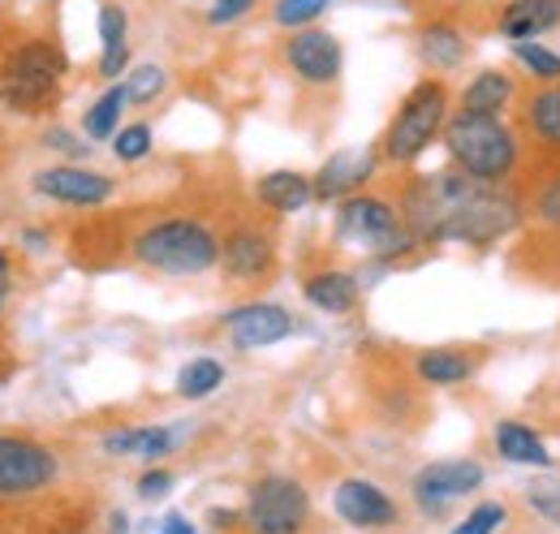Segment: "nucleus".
Returning a JSON list of instances; mask_svg holds the SVG:
<instances>
[{
	"mask_svg": "<svg viewBox=\"0 0 560 534\" xmlns=\"http://www.w3.org/2000/svg\"><path fill=\"white\" fill-rule=\"evenodd\" d=\"M440 142L448 151V164H457L475 182H488V186H513L517 182V169H522V134H517V126H509L504 117L457 108L448 117Z\"/></svg>",
	"mask_w": 560,
	"mask_h": 534,
	"instance_id": "obj_1",
	"label": "nucleus"
},
{
	"mask_svg": "<svg viewBox=\"0 0 560 534\" xmlns=\"http://www.w3.org/2000/svg\"><path fill=\"white\" fill-rule=\"evenodd\" d=\"M130 255L164 276H203L220 264V233L199 216H164L130 237Z\"/></svg>",
	"mask_w": 560,
	"mask_h": 534,
	"instance_id": "obj_2",
	"label": "nucleus"
},
{
	"mask_svg": "<svg viewBox=\"0 0 560 534\" xmlns=\"http://www.w3.org/2000/svg\"><path fill=\"white\" fill-rule=\"evenodd\" d=\"M448 117H453V95H448L444 78H422L397 104L388 130L380 138V155L388 164H401V169L415 164L435 138H444Z\"/></svg>",
	"mask_w": 560,
	"mask_h": 534,
	"instance_id": "obj_3",
	"label": "nucleus"
},
{
	"mask_svg": "<svg viewBox=\"0 0 560 534\" xmlns=\"http://www.w3.org/2000/svg\"><path fill=\"white\" fill-rule=\"evenodd\" d=\"M337 242L366 251L371 259H401L415 246H422L401 220V207L388 202L384 195H350L337 207Z\"/></svg>",
	"mask_w": 560,
	"mask_h": 534,
	"instance_id": "obj_4",
	"label": "nucleus"
},
{
	"mask_svg": "<svg viewBox=\"0 0 560 534\" xmlns=\"http://www.w3.org/2000/svg\"><path fill=\"white\" fill-rule=\"evenodd\" d=\"M66 53L52 39H26L13 48V57L4 61L0 78V104L18 108V113H44L57 100V86L66 78Z\"/></svg>",
	"mask_w": 560,
	"mask_h": 534,
	"instance_id": "obj_5",
	"label": "nucleus"
},
{
	"mask_svg": "<svg viewBox=\"0 0 560 534\" xmlns=\"http://www.w3.org/2000/svg\"><path fill=\"white\" fill-rule=\"evenodd\" d=\"M311 522V496L298 478L289 474H264L250 496H246V513L242 526L246 534H302Z\"/></svg>",
	"mask_w": 560,
	"mask_h": 534,
	"instance_id": "obj_6",
	"label": "nucleus"
},
{
	"mask_svg": "<svg viewBox=\"0 0 560 534\" xmlns=\"http://www.w3.org/2000/svg\"><path fill=\"white\" fill-rule=\"evenodd\" d=\"M57 474H61V462L48 444L0 431V500H31L48 491Z\"/></svg>",
	"mask_w": 560,
	"mask_h": 534,
	"instance_id": "obj_7",
	"label": "nucleus"
},
{
	"mask_svg": "<svg viewBox=\"0 0 560 534\" xmlns=\"http://www.w3.org/2000/svg\"><path fill=\"white\" fill-rule=\"evenodd\" d=\"M488 483V469L475 457H444V462H431L415 474L410 491H415V504H419L427 518H440L453 500L479 491Z\"/></svg>",
	"mask_w": 560,
	"mask_h": 534,
	"instance_id": "obj_8",
	"label": "nucleus"
},
{
	"mask_svg": "<svg viewBox=\"0 0 560 534\" xmlns=\"http://www.w3.org/2000/svg\"><path fill=\"white\" fill-rule=\"evenodd\" d=\"M280 57H284L289 73H293L298 82H306V86H332V82L341 78V69H346V48H341V39H337L332 31H324V26L289 31Z\"/></svg>",
	"mask_w": 560,
	"mask_h": 534,
	"instance_id": "obj_9",
	"label": "nucleus"
},
{
	"mask_svg": "<svg viewBox=\"0 0 560 534\" xmlns=\"http://www.w3.org/2000/svg\"><path fill=\"white\" fill-rule=\"evenodd\" d=\"M220 267L229 280H268V271L277 267V233L246 220V224H233L224 237H220Z\"/></svg>",
	"mask_w": 560,
	"mask_h": 534,
	"instance_id": "obj_10",
	"label": "nucleus"
},
{
	"mask_svg": "<svg viewBox=\"0 0 560 534\" xmlns=\"http://www.w3.org/2000/svg\"><path fill=\"white\" fill-rule=\"evenodd\" d=\"M35 195L52 202H66V207H104V202L117 195V182L95 173V169H82V164H52V169H39L31 177Z\"/></svg>",
	"mask_w": 560,
	"mask_h": 534,
	"instance_id": "obj_11",
	"label": "nucleus"
},
{
	"mask_svg": "<svg viewBox=\"0 0 560 534\" xmlns=\"http://www.w3.org/2000/svg\"><path fill=\"white\" fill-rule=\"evenodd\" d=\"M332 509L346 526H358V531H388L401 518L393 496L384 487H375L371 478H341L332 491Z\"/></svg>",
	"mask_w": 560,
	"mask_h": 534,
	"instance_id": "obj_12",
	"label": "nucleus"
},
{
	"mask_svg": "<svg viewBox=\"0 0 560 534\" xmlns=\"http://www.w3.org/2000/svg\"><path fill=\"white\" fill-rule=\"evenodd\" d=\"M375 169H380V151H375V147H346V151L328 155L324 169L311 177V182H315V199L341 202V199H350V195H362V190L371 186Z\"/></svg>",
	"mask_w": 560,
	"mask_h": 534,
	"instance_id": "obj_13",
	"label": "nucleus"
},
{
	"mask_svg": "<svg viewBox=\"0 0 560 534\" xmlns=\"http://www.w3.org/2000/svg\"><path fill=\"white\" fill-rule=\"evenodd\" d=\"M517 134L539 147V155L560 160V82H535L517 100Z\"/></svg>",
	"mask_w": 560,
	"mask_h": 534,
	"instance_id": "obj_14",
	"label": "nucleus"
},
{
	"mask_svg": "<svg viewBox=\"0 0 560 534\" xmlns=\"http://www.w3.org/2000/svg\"><path fill=\"white\" fill-rule=\"evenodd\" d=\"M220 328L237 349H268L293 333V315L277 302H246V306H233L220 320Z\"/></svg>",
	"mask_w": 560,
	"mask_h": 534,
	"instance_id": "obj_15",
	"label": "nucleus"
},
{
	"mask_svg": "<svg viewBox=\"0 0 560 534\" xmlns=\"http://www.w3.org/2000/svg\"><path fill=\"white\" fill-rule=\"evenodd\" d=\"M560 26V4L557 0H504L495 13V35L509 44H526L539 39Z\"/></svg>",
	"mask_w": 560,
	"mask_h": 534,
	"instance_id": "obj_16",
	"label": "nucleus"
},
{
	"mask_svg": "<svg viewBox=\"0 0 560 534\" xmlns=\"http://www.w3.org/2000/svg\"><path fill=\"white\" fill-rule=\"evenodd\" d=\"M517 100H522V91H517V78H513L509 69H479V73L462 86V104H457V108L504 117V113L517 108Z\"/></svg>",
	"mask_w": 560,
	"mask_h": 534,
	"instance_id": "obj_17",
	"label": "nucleus"
},
{
	"mask_svg": "<svg viewBox=\"0 0 560 534\" xmlns=\"http://www.w3.org/2000/svg\"><path fill=\"white\" fill-rule=\"evenodd\" d=\"M466 57H470V39H466V31H462L457 22H448V18H427L419 26V61L427 69L448 73V69L466 66Z\"/></svg>",
	"mask_w": 560,
	"mask_h": 534,
	"instance_id": "obj_18",
	"label": "nucleus"
},
{
	"mask_svg": "<svg viewBox=\"0 0 560 534\" xmlns=\"http://www.w3.org/2000/svg\"><path fill=\"white\" fill-rule=\"evenodd\" d=\"M522 195V207H526V220L548 229V233H560V160H548L544 155V169L539 177H530L526 186H517Z\"/></svg>",
	"mask_w": 560,
	"mask_h": 534,
	"instance_id": "obj_19",
	"label": "nucleus"
},
{
	"mask_svg": "<svg viewBox=\"0 0 560 534\" xmlns=\"http://www.w3.org/2000/svg\"><path fill=\"white\" fill-rule=\"evenodd\" d=\"M255 199L264 202L268 211H277V216H293V211H302V207L315 202V182L306 173L277 169V173H264L255 182Z\"/></svg>",
	"mask_w": 560,
	"mask_h": 534,
	"instance_id": "obj_20",
	"label": "nucleus"
},
{
	"mask_svg": "<svg viewBox=\"0 0 560 534\" xmlns=\"http://www.w3.org/2000/svg\"><path fill=\"white\" fill-rule=\"evenodd\" d=\"M491 440H495V453H500L509 466H530V469L552 466V453H548V444L539 440V431L526 427V422H517V418L495 422Z\"/></svg>",
	"mask_w": 560,
	"mask_h": 534,
	"instance_id": "obj_21",
	"label": "nucleus"
},
{
	"mask_svg": "<svg viewBox=\"0 0 560 534\" xmlns=\"http://www.w3.org/2000/svg\"><path fill=\"white\" fill-rule=\"evenodd\" d=\"M475 371H479V358L466 353V349H448V345L444 349H427V353L415 358V375L431 388H462V384L475 380Z\"/></svg>",
	"mask_w": 560,
	"mask_h": 534,
	"instance_id": "obj_22",
	"label": "nucleus"
},
{
	"mask_svg": "<svg viewBox=\"0 0 560 534\" xmlns=\"http://www.w3.org/2000/svg\"><path fill=\"white\" fill-rule=\"evenodd\" d=\"M306 302L324 315H350L358 306V280L341 267H324V271H311L306 285H302Z\"/></svg>",
	"mask_w": 560,
	"mask_h": 534,
	"instance_id": "obj_23",
	"label": "nucleus"
},
{
	"mask_svg": "<svg viewBox=\"0 0 560 534\" xmlns=\"http://www.w3.org/2000/svg\"><path fill=\"white\" fill-rule=\"evenodd\" d=\"M104 453L160 462V457L177 453V431H168V427H121V431H108L104 436Z\"/></svg>",
	"mask_w": 560,
	"mask_h": 534,
	"instance_id": "obj_24",
	"label": "nucleus"
},
{
	"mask_svg": "<svg viewBox=\"0 0 560 534\" xmlns=\"http://www.w3.org/2000/svg\"><path fill=\"white\" fill-rule=\"evenodd\" d=\"M130 66V18L121 4H100V73L117 78Z\"/></svg>",
	"mask_w": 560,
	"mask_h": 534,
	"instance_id": "obj_25",
	"label": "nucleus"
},
{
	"mask_svg": "<svg viewBox=\"0 0 560 534\" xmlns=\"http://www.w3.org/2000/svg\"><path fill=\"white\" fill-rule=\"evenodd\" d=\"M130 108V91H126V82H113L91 108H86V117H82V130H86V138H117V130H121V113Z\"/></svg>",
	"mask_w": 560,
	"mask_h": 534,
	"instance_id": "obj_26",
	"label": "nucleus"
},
{
	"mask_svg": "<svg viewBox=\"0 0 560 534\" xmlns=\"http://www.w3.org/2000/svg\"><path fill=\"white\" fill-rule=\"evenodd\" d=\"M220 384H224V362H215V358H195V362H186L182 375H177V397L203 400V397H211Z\"/></svg>",
	"mask_w": 560,
	"mask_h": 534,
	"instance_id": "obj_27",
	"label": "nucleus"
},
{
	"mask_svg": "<svg viewBox=\"0 0 560 534\" xmlns=\"http://www.w3.org/2000/svg\"><path fill=\"white\" fill-rule=\"evenodd\" d=\"M513 61L526 69L530 82H560V53H552L548 44L539 39H526V44H513Z\"/></svg>",
	"mask_w": 560,
	"mask_h": 534,
	"instance_id": "obj_28",
	"label": "nucleus"
},
{
	"mask_svg": "<svg viewBox=\"0 0 560 534\" xmlns=\"http://www.w3.org/2000/svg\"><path fill=\"white\" fill-rule=\"evenodd\" d=\"M522 496H526V504H530V513H535V518H544L548 526H557L560 531V478L557 474L530 478Z\"/></svg>",
	"mask_w": 560,
	"mask_h": 534,
	"instance_id": "obj_29",
	"label": "nucleus"
},
{
	"mask_svg": "<svg viewBox=\"0 0 560 534\" xmlns=\"http://www.w3.org/2000/svg\"><path fill=\"white\" fill-rule=\"evenodd\" d=\"M332 0H272V22L280 31H302V26H315L324 13H328Z\"/></svg>",
	"mask_w": 560,
	"mask_h": 534,
	"instance_id": "obj_30",
	"label": "nucleus"
},
{
	"mask_svg": "<svg viewBox=\"0 0 560 534\" xmlns=\"http://www.w3.org/2000/svg\"><path fill=\"white\" fill-rule=\"evenodd\" d=\"M164 86H168V73L160 66H139V69H130V78H126L130 104H151V100H160Z\"/></svg>",
	"mask_w": 560,
	"mask_h": 534,
	"instance_id": "obj_31",
	"label": "nucleus"
},
{
	"mask_svg": "<svg viewBox=\"0 0 560 534\" xmlns=\"http://www.w3.org/2000/svg\"><path fill=\"white\" fill-rule=\"evenodd\" d=\"M504 518H509V509H504L500 500H483V504H475V509L453 526V534H495L504 526Z\"/></svg>",
	"mask_w": 560,
	"mask_h": 534,
	"instance_id": "obj_32",
	"label": "nucleus"
},
{
	"mask_svg": "<svg viewBox=\"0 0 560 534\" xmlns=\"http://www.w3.org/2000/svg\"><path fill=\"white\" fill-rule=\"evenodd\" d=\"M113 151H117V160H121V164H139L142 155H151V126H147V121H135V126L117 130Z\"/></svg>",
	"mask_w": 560,
	"mask_h": 534,
	"instance_id": "obj_33",
	"label": "nucleus"
},
{
	"mask_svg": "<svg viewBox=\"0 0 560 534\" xmlns=\"http://www.w3.org/2000/svg\"><path fill=\"white\" fill-rule=\"evenodd\" d=\"M250 9H255V0H211L208 22H211V26H229V22L246 18Z\"/></svg>",
	"mask_w": 560,
	"mask_h": 534,
	"instance_id": "obj_34",
	"label": "nucleus"
},
{
	"mask_svg": "<svg viewBox=\"0 0 560 534\" xmlns=\"http://www.w3.org/2000/svg\"><path fill=\"white\" fill-rule=\"evenodd\" d=\"M168 491H173V474H168V469L155 466V469H147V474L139 478V496H142V500H164Z\"/></svg>",
	"mask_w": 560,
	"mask_h": 534,
	"instance_id": "obj_35",
	"label": "nucleus"
},
{
	"mask_svg": "<svg viewBox=\"0 0 560 534\" xmlns=\"http://www.w3.org/2000/svg\"><path fill=\"white\" fill-rule=\"evenodd\" d=\"M44 142L57 147V151H66V155H82V151H86V142H78L70 130H48L44 134Z\"/></svg>",
	"mask_w": 560,
	"mask_h": 534,
	"instance_id": "obj_36",
	"label": "nucleus"
},
{
	"mask_svg": "<svg viewBox=\"0 0 560 534\" xmlns=\"http://www.w3.org/2000/svg\"><path fill=\"white\" fill-rule=\"evenodd\" d=\"M208 518L215 531H233V526H242V513H233V509H211Z\"/></svg>",
	"mask_w": 560,
	"mask_h": 534,
	"instance_id": "obj_37",
	"label": "nucleus"
},
{
	"mask_svg": "<svg viewBox=\"0 0 560 534\" xmlns=\"http://www.w3.org/2000/svg\"><path fill=\"white\" fill-rule=\"evenodd\" d=\"M9 285H13V264H9V255L0 251V311H4V298H9Z\"/></svg>",
	"mask_w": 560,
	"mask_h": 534,
	"instance_id": "obj_38",
	"label": "nucleus"
},
{
	"mask_svg": "<svg viewBox=\"0 0 560 534\" xmlns=\"http://www.w3.org/2000/svg\"><path fill=\"white\" fill-rule=\"evenodd\" d=\"M160 534H195V526H190L182 513H168V518H164V526H160Z\"/></svg>",
	"mask_w": 560,
	"mask_h": 534,
	"instance_id": "obj_39",
	"label": "nucleus"
},
{
	"mask_svg": "<svg viewBox=\"0 0 560 534\" xmlns=\"http://www.w3.org/2000/svg\"><path fill=\"white\" fill-rule=\"evenodd\" d=\"M108 534H130V518L126 513H108Z\"/></svg>",
	"mask_w": 560,
	"mask_h": 534,
	"instance_id": "obj_40",
	"label": "nucleus"
},
{
	"mask_svg": "<svg viewBox=\"0 0 560 534\" xmlns=\"http://www.w3.org/2000/svg\"><path fill=\"white\" fill-rule=\"evenodd\" d=\"M427 4H466V0H427Z\"/></svg>",
	"mask_w": 560,
	"mask_h": 534,
	"instance_id": "obj_41",
	"label": "nucleus"
},
{
	"mask_svg": "<svg viewBox=\"0 0 560 534\" xmlns=\"http://www.w3.org/2000/svg\"><path fill=\"white\" fill-rule=\"evenodd\" d=\"M52 534H78V531H52Z\"/></svg>",
	"mask_w": 560,
	"mask_h": 534,
	"instance_id": "obj_42",
	"label": "nucleus"
},
{
	"mask_svg": "<svg viewBox=\"0 0 560 534\" xmlns=\"http://www.w3.org/2000/svg\"><path fill=\"white\" fill-rule=\"evenodd\" d=\"M557 4H560V0H557Z\"/></svg>",
	"mask_w": 560,
	"mask_h": 534,
	"instance_id": "obj_43",
	"label": "nucleus"
}]
</instances>
